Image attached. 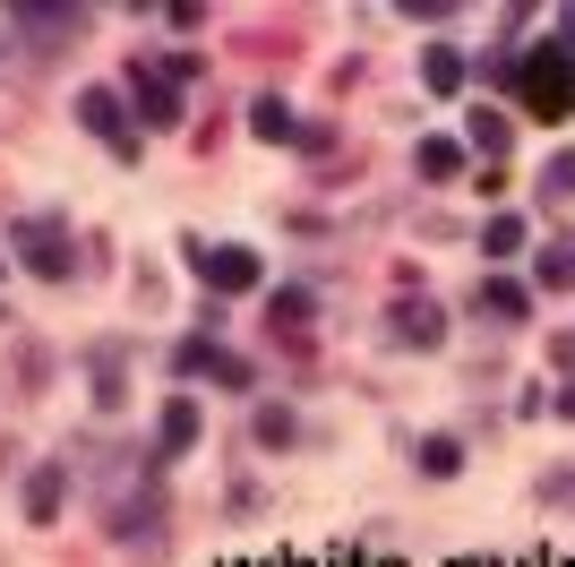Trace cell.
Here are the masks:
<instances>
[{"instance_id": "cell-3", "label": "cell", "mask_w": 575, "mask_h": 567, "mask_svg": "<svg viewBox=\"0 0 575 567\" xmlns=\"http://www.w3.org/2000/svg\"><path fill=\"white\" fill-rule=\"evenodd\" d=\"M18 259H27L34 275H61L69 250H61V224H18Z\"/></svg>"}, {"instance_id": "cell-12", "label": "cell", "mask_w": 575, "mask_h": 567, "mask_svg": "<svg viewBox=\"0 0 575 567\" xmlns=\"http://www.w3.org/2000/svg\"><path fill=\"white\" fill-rule=\"evenodd\" d=\"M395 318H404V327H395L404 344H430V335H438V318H430V310H395Z\"/></svg>"}, {"instance_id": "cell-13", "label": "cell", "mask_w": 575, "mask_h": 567, "mask_svg": "<svg viewBox=\"0 0 575 567\" xmlns=\"http://www.w3.org/2000/svg\"><path fill=\"white\" fill-rule=\"evenodd\" d=\"M258 138H292V112H284V103H258Z\"/></svg>"}, {"instance_id": "cell-10", "label": "cell", "mask_w": 575, "mask_h": 567, "mask_svg": "<svg viewBox=\"0 0 575 567\" xmlns=\"http://www.w3.org/2000/svg\"><path fill=\"white\" fill-rule=\"evenodd\" d=\"M473 146H481V155H498V146H507V121H498V112H473Z\"/></svg>"}, {"instance_id": "cell-15", "label": "cell", "mask_w": 575, "mask_h": 567, "mask_svg": "<svg viewBox=\"0 0 575 567\" xmlns=\"http://www.w3.org/2000/svg\"><path fill=\"white\" fill-rule=\"evenodd\" d=\"M430 87H464V61L455 52H430Z\"/></svg>"}, {"instance_id": "cell-1", "label": "cell", "mask_w": 575, "mask_h": 567, "mask_svg": "<svg viewBox=\"0 0 575 567\" xmlns=\"http://www.w3.org/2000/svg\"><path fill=\"white\" fill-rule=\"evenodd\" d=\"M515 87H524V112H533V121H567L575 112V43L533 52V61L515 69Z\"/></svg>"}, {"instance_id": "cell-2", "label": "cell", "mask_w": 575, "mask_h": 567, "mask_svg": "<svg viewBox=\"0 0 575 567\" xmlns=\"http://www.w3.org/2000/svg\"><path fill=\"white\" fill-rule=\"evenodd\" d=\"M198 275H206L215 293H250L266 267H258V250H198Z\"/></svg>"}, {"instance_id": "cell-11", "label": "cell", "mask_w": 575, "mask_h": 567, "mask_svg": "<svg viewBox=\"0 0 575 567\" xmlns=\"http://www.w3.org/2000/svg\"><path fill=\"white\" fill-rule=\"evenodd\" d=\"M542 284H575V241H558V250L542 259Z\"/></svg>"}, {"instance_id": "cell-8", "label": "cell", "mask_w": 575, "mask_h": 567, "mask_svg": "<svg viewBox=\"0 0 575 567\" xmlns=\"http://www.w3.org/2000/svg\"><path fill=\"white\" fill-rule=\"evenodd\" d=\"M481 310H490L498 327H524V310H533V301H524V284H490V293H481Z\"/></svg>"}, {"instance_id": "cell-4", "label": "cell", "mask_w": 575, "mask_h": 567, "mask_svg": "<svg viewBox=\"0 0 575 567\" xmlns=\"http://www.w3.org/2000/svg\"><path fill=\"white\" fill-rule=\"evenodd\" d=\"M190 438H198V404L172 396V404H163V422H155V447H163V456H181Z\"/></svg>"}, {"instance_id": "cell-6", "label": "cell", "mask_w": 575, "mask_h": 567, "mask_svg": "<svg viewBox=\"0 0 575 567\" xmlns=\"http://www.w3.org/2000/svg\"><path fill=\"white\" fill-rule=\"evenodd\" d=\"M52 516H61V465H43L27 482V525H52Z\"/></svg>"}, {"instance_id": "cell-16", "label": "cell", "mask_w": 575, "mask_h": 567, "mask_svg": "<svg viewBox=\"0 0 575 567\" xmlns=\"http://www.w3.org/2000/svg\"><path fill=\"white\" fill-rule=\"evenodd\" d=\"M542 190H549V199H567V190H575V155H558V164H549Z\"/></svg>"}, {"instance_id": "cell-5", "label": "cell", "mask_w": 575, "mask_h": 567, "mask_svg": "<svg viewBox=\"0 0 575 567\" xmlns=\"http://www.w3.org/2000/svg\"><path fill=\"white\" fill-rule=\"evenodd\" d=\"M78 112H87V130H103V138H112V146H121V155H129V146H138V138L121 130V103L103 95V87H87V95H78Z\"/></svg>"}, {"instance_id": "cell-14", "label": "cell", "mask_w": 575, "mask_h": 567, "mask_svg": "<svg viewBox=\"0 0 575 567\" xmlns=\"http://www.w3.org/2000/svg\"><path fill=\"white\" fill-rule=\"evenodd\" d=\"M421 465H430V473H455L464 456H455V438H430V447H421Z\"/></svg>"}, {"instance_id": "cell-7", "label": "cell", "mask_w": 575, "mask_h": 567, "mask_svg": "<svg viewBox=\"0 0 575 567\" xmlns=\"http://www.w3.org/2000/svg\"><path fill=\"white\" fill-rule=\"evenodd\" d=\"M421 172H430V181H455V172H464V146H455V138H421Z\"/></svg>"}, {"instance_id": "cell-9", "label": "cell", "mask_w": 575, "mask_h": 567, "mask_svg": "<svg viewBox=\"0 0 575 567\" xmlns=\"http://www.w3.org/2000/svg\"><path fill=\"white\" fill-rule=\"evenodd\" d=\"M481 250H490V259H515V250H524V215H498V224L481 233Z\"/></svg>"}]
</instances>
